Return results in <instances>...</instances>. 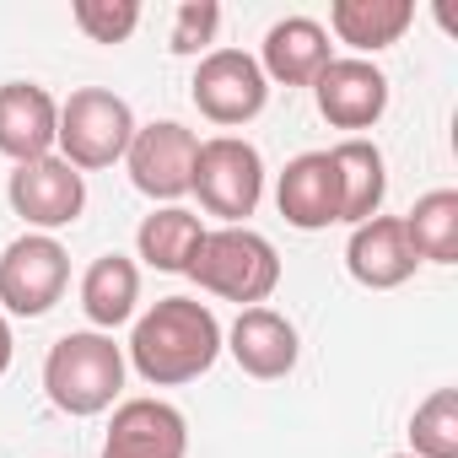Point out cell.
I'll return each instance as SVG.
<instances>
[{
	"mask_svg": "<svg viewBox=\"0 0 458 458\" xmlns=\"http://www.w3.org/2000/svg\"><path fill=\"white\" fill-rule=\"evenodd\" d=\"M124 351H130L124 361L151 388H178V383H194V377H205L216 367V356H221V324L194 297H162L151 313L135 318Z\"/></svg>",
	"mask_w": 458,
	"mask_h": 458,
	"instance_id": "cell-1",
	"label": "cell"
},
{
	"mask_svg": "<svg viewBox=\"0 0 458 458\" xmlns=\"http://www.w3.org/2000/svg\"><path fill=\"white\" fill-rule=\"evenodd\" d=\"M199 292L238 302V308H265L270 292L281 286V254L265 233L254 226H216L199 238L189 270H183Z\"/></svg>",
	"mask_w": 458,
	"mask_h": 458,
	"instance_id": "cell-2",
	"label": "cell"
},
{
	"mask_svg": "<svg viewBox=\"0 0 458 458\" xmlns=\"http://www.w3.org/2000/svg\"><path fill=\"white\" fill-rule=\"evenodd\" d=\"M124 345H114V335H98V329H76L65 340L49 345L44 356V394L55 410L76 415V420H92L103 410H114L119 388H124Z\"/></svg>",
	"mask_w": 458,
	"mask_h": 458,
	"instance_id": "cell-3",
	"label": "cell"
},
{
	"mask_svg": "<svg viewBox=\"0 0 458 458\" xmlns=\"http://www.w3.org/2000/svg\"><path fill=\"white\" fill-rule=\"evenodd\" d=\"M135 140V114L119 92L108 87H81L60 103V130H55V146H60V162H71L76 173H92V167H114L124 162Z\"/></svg>",
	"mask_w": 458,
	"mask_h": 458,
	"instance_id": "cell-4",
	"label": "cell"
},
{
	"mask_svg": "<svg viewBox=\"0 0 458 458\" xmlns=\"http://www.w3.org/2000/svg\"><path fill=\"white\" fill-rule=\"evenodd\" d=\"M189 194H199V205L226 226H243L265 199V157L243 135H210L199 140Z\"/></svg>",
	"mask_w": 458,
	"mask_h": 458,
	"instance_id": "cell-5",
	"label": "cell"
},
{
	"mask_svg": "<svg viewBox=\"0 0 458 458\" xmlns=\"http://www.w3.org/2000/svg\"><path fill=\"white\" fill-rule=\"evenodd\" d=\"M71 286V254L49 233H22L0 254V308L17 318H44Z\"/></svg>",
	"mask_w": 458,
	"mask_h": 458,
	"instance_id": "cell-6",
	"label": "cell"
},
{
	"mask_svg": "<svg viewBox=\"0 0 458 458\" xmlns=\"http://www.w3.org/2000/svg\"><path fill=\"white\" fill-rule=\"evenodd\" d=\"M189 98H194V108L210 124L238 130V124H249V119L265 114L270 81H265V71H259L254 55H243V49H210V55H199V71L189 81Z\"/></svg>",
	"mask_w": 458,
	"mask_h": 458,
	"instance_id": "cell-7",
	"label": "cell"
},
{
	"mask_svg": "<svg viewBox=\"0 0 458 458\" xmlns=\"http://www.w3.org/2000/svg\"><path fill=\"white\" fill-rule=\"evenodd\" d=\"M194 157H199V135L183 130L178 119L135 124V140H130V151H124L130 183H135L146 199H162V205H178V199L189 194Z\"/></svg>",
	"mask_w": 458,
	"mask_h": 458,
	"instance_id": "cell-8",
	"label": "cell"
},
{
	"mask_svg": "<svg viewBox=\"0 0 458 458\" xmlns=\"http://www.w3.org/2000/svg\"><path fill=\"white\" fill-rule=\"evenodd\" d=\"M6 199L12 210L33 226V233H60L71 226L81 210H87V178L60 162V157H38V162H17L12 178H6Z\"/></svg>",
	"mask_w": 458,
	"mask_h": 458,
	"instance_id": "cell-9",
	"label": "cell"
},
{
	"mask_svg": "<svg viewBox=\"0 0 458 458\" xmlns=\"http://www.w3.org/2000/svg\"><path fill=\"white\" fill-rule=\"evenodd\" d=\"M313 98L335 130H372L388 114V76L372 60L345 55V60L324 65V76L313 81Z\"/></svg>",
	"mask_w": 458,
	"mask_h": 458,
	"instance_id": "cell-10",
	"label": "cell"
},
{
	"mask_svg": "<svg viewBox=\"0 0 458 458\" xmlns=\"http://www.w3.org/2000/svg\"><path fill=\"white\" fill-rule=\"evenodd\" d=\"M189 420L167 399H124L108 420L103 458H183Z\"/></svg>",
	"mask_w": 458,
	"mask_h": 458,
	"instance_id": "cell-11",
	"label": "cell"
},
{
	"mask_svg": "<svg viewBox=\"0 0 458 458\" xmlns=\"http://www.w3.org/2000/svg\"><path fill=\"white\" fill-rule=\"evenodd\" d=\"M221 351H233V361L259 377V383H276L297 367L302 356V340H297V324L276 308H243L238 324L221 335Z\"/></svg>",
	"mask_w": 458,
	"mask_h": 458,
	"instance_id": "cell-12",
	"label": "cell"
},
{
	"mask_svg": "<svg viewBox=\"0 0 458 458\" xmlns=\"http://www.w3.org/2000/svg\"><path fill=\"white\" fill-rule=\"evenodd\" d=\"M276 205L297 233H324L340 221V173L329 162V151H302L286 162V173L276 178Z\"/></svg>",
	"mask_w": 458,
	"mask_h": 458,
	"instance_id": "cell-13",
	"label": "cell"
},
{
	"mask_svg": "<svg viewBox=\"0 0 458 458\" xmlns=\"http://www.w3.org/2000/svg\"><path fill=\"white\" fill-rule=\"evenodd\" d=\"M415 254H410V238H404V221L399 216H372L361 221L351 243H345V270L356 286L367 292H394L415 276Z\"/></svg>",
	"mask_w": 458,
	"mask_h": 458,
	"instance_id": "cell-14",
	"label": "cell"
},
{
	"mask_svg": "<svg viewBox=\"0 0 458 458\" xmlns=\"http://www.w3.org/2000/svg\"><path fill=\"white\" fill-rule=\"evenodd\" d=\"M55 130H60V103L38 81L0 87V157H12V162L55 157Z\"/></svg>",
	"mask_w": 458,
	"mask_h": 458,
	"instance_id": "cell-15",
	"label": "cell"
},
{
	"mask_svg": "<svg viewBox=\"0 0 458 458\" xmlns=\"http://www.w3.org/2000/svg\"><path fill=\"white\" fill-rule=\"evenodd\" d=\"M329 60H335V44H329L324 22H313V17H286V22H276V28L265 33V49H259L265 81H281V87H313Z\"/></svg>",
	"mask_w": 458,
	"mask_h": 458,
	"instance_id": "cell-16",
	"label": "cell"
},
{
	"mask_svg": "<svg viewBox=\"0 0 458 458\" xmlns=\"http://www.w3.org/2000/svg\"><path fill=\"white\" fill-rule=\"evenodd\" d=\"M415 22V0H335L329 6V28L340 44L356 49V60L394 49Z\"/></svg>",
	"mask_w": 458,
	"mask_h": 458,
	"instance_id": "cell-17",
	"label": "cell"
},
{
	"mask_svg": "<svg viewBox=\"0 0 458 458\" xmlns=\"http://www.w3.org/2000/svg\"><path fill=\"white\" fill-rule=\"evenodd\" d=\"M329 162L340 173V221H351V226L372 221L383 210V194H388V162H383V151L372 140L351 135V140H340L329 151Z\"/></svg>",
	"mask_w": 458,
	"mask_h": 458,
	"instance_id": "cell-18",
	"label": "cell"
},
{
	"mask_svg": "<svg viewBox=\"0 0 458 458\" xmlns=\"http://www.w3.org/2000/svg\"><path fill=\"white\" fill-rule=\"evenodd\" d=\"M135 302H140V270H135V259L103 254V259L87 265V276H81V313L92 318L98 335H114L119 324H130Z\"/></svg>",
	"mask_w": 458,
	"mask_h": 458,
	"instance_id": "cell-19",
	"label": "cell"
},
{
	"mask_svg": "<svg viewBox=\"0 0 458 458\" xmlns=\"http://www.w3.org/2000/svg\"><path fill=\"white\" fill-rule=\"evenodd\" d=\"M199 238H205V226H199L194 210L162 205V210H151V216L135 226V254H140L151 270H162V276H183L189 259H194V249H199Z\"/></svg>",
	"mask_w": 458,
	"mask_h": 458,
	"instance_id": "cell-20",
	"label": "cell"
},
{
	"mask_svg": "<svg viewBox=\"0 0 458 458\" xmlns=\"http://www.w3.org/2000/svg\"><path fill=\"white\" fill-rule=\"evenodd\" d=\"M404 221V238H410V254L426 259V265H458V189H431L415 199Z\"/></svg>",
	"mask_w": 458,
	"mask_h": 458,
	"instance_id": "cell-21",
	"label": "cell"
},
{
	"mask_svg": "<svg viewBox=\"0 0 458 458\" xmlns=\"http://www.w3.org/2000/svg\"><path fill=\"white\" fill-rule=\"evenodd\" d=\"M410 453L415 458H458V394L437 388L410 415Z\"/></svg>",
	"mask_w": 458,
	"mask_h": 458,
	"instance_id": "cell-22",
	"label": "cell"
},
{
	"mask_svg": "<svg viewBox=\"0 0 458 458\" xmlns=\"http://www.w3.org/2000/svg\"><path fill=\"white\" fill-rule=\"evenodd\" d=\"M71 17H76V28L92 44H124L140 28V6H135V0H76Z\"/></svg>",
	"mask_w": 458,
	"mask_h": 458,
	"instance_id": "cell-23",
	"label": "cell"
},
{
	"mask_svg": "<svg viewBox=\"0 0 458 458\" xmlns=\"http://www.w3.org/2000/svg\"><path fill=\"white\" fill-rule=\"evenodd\" d=\"M216 28H221V6H216V0H183V6L173 12L167 49L173 55H210Z\"/></svg>",
	"mask_w": 458,
	"mask_h": 458,
	"instance_id": "cell-24",
	"label": "cell"
},
{
	"mask_svg": "<svg viewBox=\"0 0 458 458\" xmlns=\"http://www.w3.org/2000/svg\"><path fill=\"white\" fill-rule=\"evenodd\" d=\"M12 356H17V340H12V324H6V313H0V377L12 372Z\"/></svg>",
	"mask_w": 458,
	"mask_h": 458,
	"instance_id": "cell-25",
	"label": "cell"
},
{
	"mask_svg": "<svg viewBox=\"0 0 458 458\" xmlns=\"http://www.w3.org/2000/svg\"><path fill=\"white\" fill-rule=\"evenodd\" d=\"M388 458H415V453H388Z\"/></svg>",
	"mask_w": 458,
	"mask_h": 458,
	"instance_id": "cell-26",
	"label": "cell"
}]
</instances>
